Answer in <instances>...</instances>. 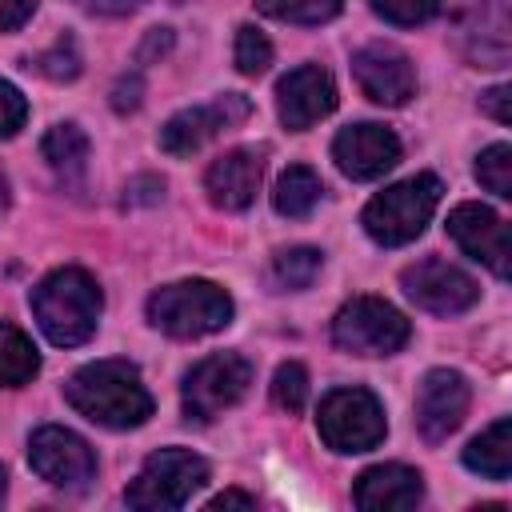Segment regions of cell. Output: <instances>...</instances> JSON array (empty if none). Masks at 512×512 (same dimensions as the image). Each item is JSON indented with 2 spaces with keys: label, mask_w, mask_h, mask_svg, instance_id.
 Instances as JSON below:
<instances>
[{
  "label": "cell",
  "mask_w": 512,
  "mask_h": 512,
  "mask_svg": "<svg viewBox=\"0 0 512 512\" xmlns=\"http://www.w3.org/2000/svg\"><path fill=\"white\" fill-rule=\"evenodd\" d=\"M24 116H28L24 96L8 80H0V136H16L20 124H24Z\"/></svg>",
  "instance_id": "cell-31"
},
{
  "label": "cell",
  "mask_w": 512,
  "mask_h": 512,
  "mask_svg": "<svg viewBox=\"0 0 512 512\" xmlns=\"http://www.w3.org/2000/svg\"><path fill=\"white\" fill-rule=\"evenodd\" d=\"M268 64H272V44H268V36H264L260 28L244 24V28L236 32V68H240L244 76H260V72H268Z\"/></svg>",
  "instance_id": "cell-27"
},
{
  "label": "cell",
  "mask_w": 512,
  "mask_h": 512,
  "mask_svg": "<svg viewBox=\"0 0 512 512\" xmlns=\"http://www.w3.org/2000/svg\"><path fill=\"white\" fill-rule=\"evenodd\" d=\"M36 0H0V32H16L32 16Z\"/></svg>",
  "instance_id": "cell-33"
},
{
  "label": "cell",
  "mask_w": 512,
  "mask_h": 512,
  "mask_svg": "<svg viewBox=\"0 0 512 512\" xmlns=\"http://www.w3.org/2000/svg\"><path fill=\"white\" fill-rule=\"evenodd\" d=\"M148 320L176 340H196L232 320V296L208 280H180L152 292Z\"/></svg>",
  "instance_id": "cell-4"
},
{
  "label": "cell",
  "mask_w": 512,
  "mask_h": 512,
  "mask_svg": "<svg viewBox=\"0 0 512 512\" xmlns=\"http://www.w3.org/2000/svg\"><path fill=\"white\" fill-rule=\"evenodd\" d=\"M28 464H32V472L40 480H48L56 488H84L96 476L92 448L76 432L60 428V424H44V428L32 432V440H28Z\"/></svg>",
  "instance_id": "cell-10"
},
{
  "label": "cell",
  "mask_w": 512,
  "mask_h": 512,
  "mask_svg": "<svg viewBox=\"0 0 512 512\" xmlns=\"http://www.w3.org/2000/svg\"><path fill=\"white\" fill-rule=\"evenodd\" d=\"M32 316L56 348H76L96 332L100 288L84 268H56L32 288Z\"/></svg>",
  "instance_id": "cell-2"
},
{
  "label": "cell",
  "mask_w": 512,
  "mask_h": 512,
  "mask_svg": "<svg viewBox=\"0 0 512 512\" xmlns=\"http://www.w3.org/2000/svg\"><path fill=\"white\" fill-rule=\"evenodd\" d=\"M440 204V180L420 172V176H408L392 188H384L380 196L368 200L364 208V232L376 240V244H408L424 232V224L432 220Z\"/></svg>",
  "instance_id": "cell-3"
},
{
  "label": "cell",
  "mask_w": 512,
  "mask_h": 512,
  "mask_svg": "<svg viewBox=\"0 0 512 512\" xmlns=\"http://www.w3.org/2000/svg\"><path fill=\"white\" fill-rule=\"evenodd\" d=\"M316 428L332 452H368L384 440V408L368 388H336L320 400Z\"/></svg>",
  "instance_id": "cell-6"
},
{
  "label": "cell",
  "mask_w": 512,
  "mask_h": 512,
  "mask_svg": "<svg viewBox=\"0 0 512 512\" xmlns=\"http://www.w3.org/2000/svg\"><path fill=\"white\" fill-rule=\"evenodd\" d=\"M320 192H324L320 176H316L308 164H292V168L280 172L276 192H272V204H276L280 216L300 220V216H308V212L320 204Z\"/></svg>",
  "instance_id": "cell-21"
},
{
  "label": "cell",
  "mask_w": 512,
  "mask_h": 512,
  "mask_svg": "<svg viewBox=\"0 0 512 512\" xmlns=\"http://www.w3.org/2000/svg\"><path fill=\"white\" fill-rule=\"evenodd\" d=\"M36 72H44L48 80H72L76 72H80V52H76V44H72V36H60L48 52H40L36 60Z\"/></svg>",
  "instance_id": "cell-29"
},
{
  "label": "cell",
  "mask_w": 512,
  "mask_h": 512,
  "mask_svg": "<svg viewBox=\"0 0 512 512\" xmlns=\"http://www.w3.org/2000/svg\"><path fill=\"white\" fill-rule=\"evenodd\" d=\"M232 504H240V508H252L256 500H252V496H244V492H220V496H216L208 508H232Z\"/></svg>",
  "instance_id": "cell-37"
},
{
  "label": "cell",
  "mask_w": 512,
  "mask_h": 512,
  "mask_svg": "<svg viewBox=\"0 0 512 512\" xmlns=\"http://www.w3.org/2000/svg\"><path fill=\"white\" fill-rule=\"evenodd\" d=\"M64 396L80 416L100 428H136L152 416V396L140 384L136 364L128 360H96L80 368L64 384Z\"/></svg>",
  "instance_id": "cell-1"
},
{
  "label": "cell",
  "mask_w": 512,
  "mask_h": 512,
  "mask_svg": "<svg viewBox=\"0 0 512 512\" xmlns=\"http://www.w3.org/2000/svg\"><path fill=\"white\" fill-rule=\"evenodd\" d=\"M356 504L364 512H388V508H416L424 496L420 472L404 468V464H376L360 476L356 484Z\"/></svg>",
  "instance_id": "cell-19"
},
{
  "label": "cell",
  "mask_w": 512,
  "mask_h": 512,
  "mask_svg": "<svg viewBox=\"0 0 512 512\" xmlns=\"http://www.w3.org/2000/svg\"><path fill=\"white\" fill-rule=\"evenodd\" d=\"M248 112H252V104H248V96H240V92H224V96H216L212 104L184 108V112H176V116L160 128V148L172 152V156H192V152L204 148L212 136L236 128L240 120H248Z\"/></svg>",
  "instance_id": "cell-11"
},
{
  "label": "cell",
  "mask_w": 512,
  "mask_h": 512,
  "mask_svg": "<svg viewBox=\"0 0 512 512\" xmlns=\"http://www.w3.org/2000/svg\"><path fill=\"white\" fill-rule=\"evenodd\" d=\"M276 108H280L284 128L304 132V128H312L316 120H324L336 108V84L320 64H304V68H296V72H288L280 80Z\"/></svg>",
  "instance_id": "cell-15"
},
{
  "label": "cell",
  "mask_w": 512,
  "mask_h": 512,
  "mask_svg": "<svg viewBox=\"0 0 512 512\" xmlns=\"http://www.w3.org/2000/svg\"><path fill=\"white\" fill-rule=\"evenodd\" d=\"M252 384V364L236 352H216L200 360L184 380V412L188 420H216L232 408Z\"/></svg>",
  "instance_id": "cell-8"
},
{
  "label": "cell",
  "mask_w": 512,
  "mask_h": 512,
  "mask_svg": "<svg viewBox=\"0 0 512 512\" xmlns=\"http://www.w3.org/2000/svg\"><path fill=\"white\" fill-rule=\"evenodd\" d=\"M408 332H412L408 320L388 300H376V296H356L332 320L336 348L352 356H392L404 348Z\"/></svg>",
  "instance_id": "cell-7"
},
{
  "label": "cell",
  "mask_w": 512,
  "mask_h": 512,
  "mask_svg": "<svg viewBox=\"0 0 512 512\" xmlns=\"http://www.w3.org/2000/svg\"><path fill=\"white\" fill-rule=\"evenodd\" d=\"M464 464L488 480H508V472H512V424L496 420L488 432H480L464 448Z\"/></svg>",
  "instance_id": "cell-20"
},
{
  "label": "cell",
  "mask_w": 512,
  "mask_h": 512,
  "mask_svg": "<svg viewBox=\"0 0 512 512\" xmlns=\"http://www.w3.org/2000/svg\"><path fill=\"white\" fill-rule=\"evenodd\" d=\"M476 180H480L492 196H512V148H508V144L484 148L480 160H476Z\"/></svg>",
  "instance_id": "cell-26"
},
{
  "label": "cell",
  "mask_w": 512,
  "mask_h": 512,
  "mask_svg": "<svg viewBox=\"0 0 512 512\" xmlns=\"http://www.w3.org/2000/svg\"><path fill=\"white\" fill-rule=\"evenodd\" d=\"M40 372L32 340L16 324H0V388H20Z\"/></svg>",
  "instance_id": "cell-22"
},
{
  "label": "cell",
  "mask_w": 512,
  "mask_h": 512,
  "mask_svg": "<svg viewBox=\"0 0 512 512\" xmlns=\"http://www.w3.org/2000/svg\"><path fill=\"white\" fill-rule=\"evenodd\" d=\"M204 480H208V464L200 456H192L188 448H160L144 460L140 476L124 492V500L140 512L184 508Z\"/></svg>",
  "instance_id": "cell-5"
},
{
  "label": "cell",
  "mask_w": 512,
  "mask_h": 512,
  "mask_svg": "<svg viewBox=\"0 0 512 512\" xmlns=\"http://www.w3.org/2000/svg\"><path fill=\"white\" fill-rule=\"evenodd\" d=\"M344 0H256V8L272 20H288V24H324L340 12Z\"/></svg>",
  "instance_id": "cell-25"
},
{
  "label": "cell",
  "mask_w": 512,
  "mask_h": 512,
  "mask_svg": "<svg viewBox=\"0 0 512 512\" xmlns=\"http://www.w3.org/2000/svg\"><path fill=\"white\" fill-rule=\"evenodd\" d=\"M4 208H8V180H4V172H0V216H4Z\"/></svg>",
  "instance_id": "cell-38"
},
{
  "label": "cell",
  "mask_w": 512,
  "mask_h": 512,
  "mask_svg": "<svg viewBox=\"0 0 512 512\" xmlns=\"http://www.w3.org/2000/svg\"><path fill=\"white\" fill-rule=\"evenodd\" d=\"M4 488H8V476H4V468H0V500H4Z\"/></svg>",
  "instance_id": "cell-39"
},
{
  "label": "cell",
  "mask_w": 512,
  "mask_h": 512,
  "mask_svg": "<svg viewBox=\"0 0 512 512\" xmlns=\"http://www.w3.org/2000/svg\"><path fill=\"white\" fill-rule=\"evenodd\" d=\"M376 16H384L388 24H400V28H416L424 20L436 16L440 0H372Z\"/></svg>",
  "instance_id": "cell-30"
},
{
  "label": "cell",
  "mask_w": 512,
  "mask_h": 512,
  "mask_svg": "<svg viewBox=\"0 0 512 512\" xmlns=\"http://www.w3.org/2000/svg\"><path fill=\"white\" fill-rule=\"evenodd\" d=\"M40 152H44V160H48L64 180H72V176H80L84 164H88V136H84L76 124H56V128L44 136Z\"/></svg>",
  "instance_id": "cell-23"
},
{
  "label": "cell",
  "mask_w": 512,
  "mask_h": 512,
  "mask_svg": "<svg viewBox=\"0 0 512 512\" xmlns=\"http://www.w3.org/2000/svg\"><path fill=\"white\" fill-rule=\"evenodd\" d=\"M260 172H264V160H260L256 148H232L220 160H212V168L204 176V188H208L216 208L240 212V208H248L256 200Z\"/></svg>",
  "instance_id": "cell-18"
},
{
  "label": "cell",
  "mask_w": 512,
  "mask_h": 512,
  "mask_svg": "<svg viewBox=\"0 0 512 512\" xmlns=\"http://www.w3.org/2000/svg\"><path fill=\"white\" fill-rule=\"evenodd\" d=\"M352 72H356V84L364 88V96L376 104H388V108L408 104L416 92V68L392 44H364L352 56Z\"/></svg>",
  "instance_id": "cell-12"
},
{
  "label": "cell",
  "mask_w": 512,
  "mask_h": 512,
  "mask_svg": "<svg viewBox=\"0 0 512 512\" xmlns=\"http://www.w3.org/2000/svg\"><path fill=\"white\" fill-rule=\"evenodd\" d=\"M400 284H404L408 300H416L424 312H436V316H460L480 300V284L468 272H460L456 264L436 260V256L408 264Z\"/></svg>",
  "instance_id": "cell-9"
},
{
  "label": "cell",
  "mask_w": 512,
  "mask_h": 512,
  "mask_svg": "<svg viewBox=\"0 0 512 512\" xmlns=\"http://www.w3.org/2000/svg\"><path fill=\"white\" fill-rule=\"evenodd\" d=\"M272 400H276L284 412H300V408H304V400H308V372H304L296 360H288V364L276 368Z\"/></svg>",
  "instance_id": "cell-28"
},
{
  "label": "cell",
  "mask_w": 512,
  "mask_h": 512,
  "mask_svg": "<svg viewBox=\"0 0 512 512\" xmlns=\"http://www.w3.org/2000/svg\"><path fill=\"white\" fill-rule=\"evenodd\" d=\"M320 264H324V256L316 248H288V252H276L268 280L276 292H300L320 276Z\"/></svg>",
  "instance_id": "cell-24"
},
{
  "label": "cell",
  "mask_w": 512,
  "mask_h": 512,
  "mask_svg": "<svg viewBox=\"0 0 512 512\" xmlns=\"http://www.w3.org/2000/svg\"><path fill=\"white\" fill-rule=\"evenodd\" d=\"M112 108H116V112H132V108H140V76H124V80L116 84V92H112Z\"/></svg>",
  "instance_id": "cell-34"
},
{
  "label": "cell",
  "mask_w": 512,
  "mask_h": 512,
  "mask_svg": "<svg viewBox=\"0 0 512 512\" xmlns=\"http://www.w3.org/2000/svg\"><path fill=\"white\" fill-rule=\"evenodd\" d=\"M464 412H468V380L452 368H436L420 380V392H416V424H420V436L440 444L448 440L460 424H464Z\"/></svg>",
  "instance_id": "cell-13"
},
{
  "label": "cell",
  "mask_w": 512,
  "mask_h": 512,
  "mask_svg": "<svg viewBox=\"0 0 512 512\" xmlns=\"http://www.w3.org/2000/svg\"><path fill=\"white\" fill-rule=\"evenodd\" d=\"M504 100H508V88H504V84H496V88H488V92H484V100H480V104H484V112H488V116H496L500 124H508V104H504Z\"/></svg>",
  "instance_id": "cell-35"
},
{
  "label": "cell",
  "mask_w": 512,
  "mask_h": 512,
  "mask_svg": "<svg viewBox=\"0 0 512 512\" xmlns=\"http://www.w3.org/2000/svg\"><path fill=\"white\" fill-rule=\"evenodd\" d=\"M332 156L344 176L352 180H376L400 160V140L384 124H348L332 140Z\"/></svg>",
  "instance_id": "cell-16"
},
{
  "label": "cell",
  "mask_w": 512,
  "mask_h": 512,
  "mask_svg": "<svg viewBox=\"0 0 512 512\" xmlns=\"http://www.w3.org/2000/svg\"><path fill=\"white\" fill-rule=\"evenodd\" d=\"M448 236L480 264H488L500 280L508 276V228L484 204H456L448 216Z\"/></svg>",
  "instance_id": "cell-17"
},
{
  "label": "cell",
  "mask_w": 512,
  "mask_h": 512,
  "mask_svg": "<svg viewBox=\"0 0 512 512\" xmlns=\"http://www.w3.org/2000/svg\"><path fill=\"white\" fill-rule=\"evenodd\" d=\"M160 192H164V180L160 176H136L124 188V204H152V200H160Z\"/></svg>",
  "instance_id": "cell-32"
},
{
  "label": "cell",
  "mask_w": 512,
  "mask_h": 512,
  "mask_svg": "<svg viewBox=\"0 0 512 512\" xmlns=\"http://www.w3.org/2000/svg\"><path fill=\"white\" fill-rule=\"evenodd\" d=\"M456 40L480 68L508 64V0H468L456 24Z\"/></svg>",
  "instance_id": "cell-14"
},
{
  "label": "cell",
  "mask_w": 512,
  "mask_h": 512,
  "mask_svg": "<svg viewBox=\"0 0 512 512\" xmlns=\"http://www.w3.org/2000/svg\"><path fill=\"white\" fill-rule=\"evenodd\" d=\"M72 4H80V8H88V12H104V16H120V12H132L140 0H72Z\"/></svg>",
  "instance_id": "cell-36"
}]
</instances>
